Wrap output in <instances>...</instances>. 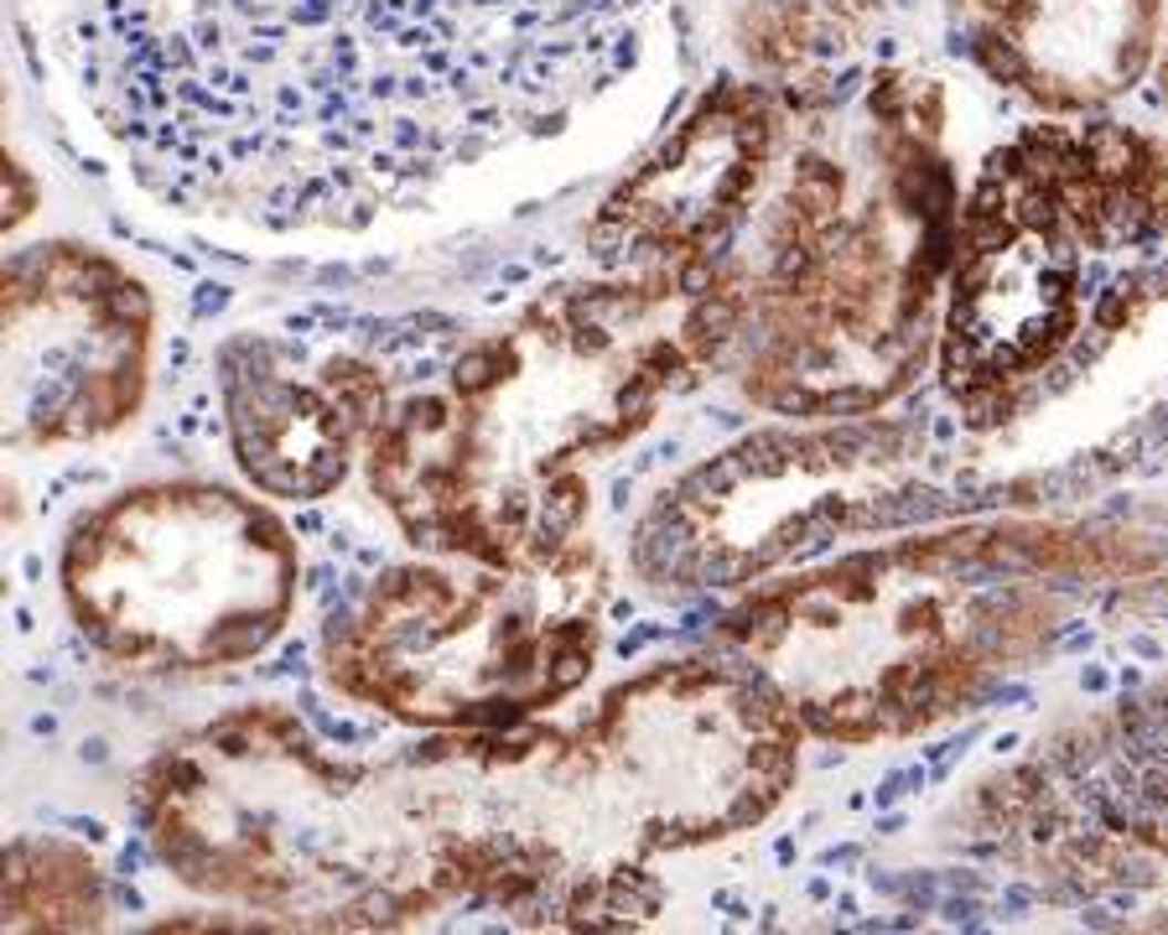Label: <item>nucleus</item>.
Instances as JSON below:
<instances>
[{"label": "nucleus", "instance_id": "nucleus-8", "mask_svg": "<svg viewBox=\"0 0 1168 935\" xmlns=\"http://www.w3.org/2000/svg\"><path fill=\"white\" fill-rule=\"evenodd\" d=\"M223 411L239 468L260 494L322 499L364 453V354L291 370L286 343L239 339L223 349Z\"/></svg>", "mask_w": 1168, "mask_h": 935}, {"label": "nucleus", "instance_id": "nucleus-7", "mask_svg": "<svg viewBox=\"0 0 1168 935\" xmlns=\"http://www.w3.org/2000/svg\"><path fill=\"white\" fill-rule=\"evenodd\" d=\"M784 131V104L769 89L722 79L655 156L608 193L603 214L587 224L593 260L634 271L686 260L722 266L769 187Z\"/></svg>", "mask_w": 1168, "mask_h": 935}, {"label": "nucleus", "instance_id": "nucleus-2", "mask_svg": "<svg viewBox=\"0 0 1168 935\" xmlns=\"http://www.w3.org/2000/svg\"><path fill=\"white\" fill-rule=\"evenodd\" d=\"M676 266L551 287L493 333H416L364 354V474L426 557L541 567L582 541L576 463L634 432L624 401L587 395L593 370L644 343L680 297Z\"/></svg>", "mask_w": 1168, "mask_h": 935}, {"label": "nucleus", "instance_id": "nucleus-6", "mask_svg": "<svg viewBox=\"0 0 1168 935\" xmlns=\"http://www.w3.org/2000/svg\"><path fill=\"white\" fill-rule=\"evenodd\" d=\"M6 437L100 443L136 416L152 370V297L84 239H36L6 266Z\"/></svg>", "mask_w": 1168, "mask_h": 935}, {"label": "nucleus", "instance_id": "nucleus-5", "mask_svg": "<svg viewBox=\"0 0 1168 935\" xmlns=\"http://www.w3.org/2000/svg\"><path fill=\"white\" fill-rule=\"evenodd\" d=\"M79 630L136 671H219L286 630L296 541L219 484H140L88 510L63 546Z\"/></svg>", "mask_w": 1168, "mask_h": 935}, {"label": "nucleus", "instance_id": "nucleus-1", "mask_svg": "<svg viewBox=\"0 0 1168 935\" xmlns=\"http://www.w3.org/2000/svg\"><path fill=\"white\" fill-rule=\"evenodd\" d=\"M624 0H84L73 73L156 198L358 229L556 131Z\"/></svg>", "mask_w": 1168, "mask_h": 935}, {"label": "nucleus", "instance_id": "nucleus-4", "mask_svg": "<svg viewBox=\"0 0 1168 935\" xmlns=\"http://www.w3.org/2000/svg\"><path fill=\"white\" fill-rule=\"evenodd\" d=\"M597 551L541 567L437 557L395 567L327 634L343 697L421 728H514L572 697L597 650Z\"/></svg>", "mask_w": 1168, "mask_h": 935}, {"label": "nucleus", "instance_id": "nucleus-10", "mask_svg": "<svg viewBox=\"0 0 1168 935\" xmlns=\"http://www.w3.org/2000/svg\"><path fill=\"white\" fill-rule=\"evenodd\" d=\"M100 920V879L84 852L63 842H17L6 858V925L11 931H79Z\"/></svg>", "mask_w": 1168, "mask_h": 935}, {"label": "nucleus", "instance_id": "nucleus-9", "mask_svg": "<svg viewBox=\"0 0 1168 935\" xmlns=\"http://www.w3.org/2000/svg\"><path fill=\"white\" fill-rule=\"evenodd\" d=\"M956 11L977 69L1050 115L1133 89L1158 37V0H956Z\"/></svg>", "mask_w": 1168, "mask_h": 935}, {"label": "nucleus", "instance_id": "nucleus-3", "mask_svg": "<svg viewBox=\"0 0 1168 935\" xmlns=\"http://www.w3.org/2000/svg\"><path fill=\"white\" fill-rule=\"evenodd\" d=\"M140 821L187 889L306 931L410 925L462 894L426 769L327 754L281 707L177 738L140 780Z\"/></svg>", "mask_w": 1168, "mask_h": 935}]
</instances>
